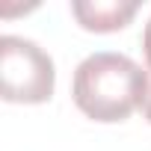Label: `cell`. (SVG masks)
<instances>
[{"instance_id": "2", "label": "cell", "mask_w": 151, "mask_h": 151, "mask_svg": "<svg viewBox=\"0 0 151 151\" xmlns=\"http://www.w3.org/2000/svg\"><path fill=\"white\" fill-rule=\"evenodd\" d=\"M56 86L47 50L21 36L0 39V98L9 104H45Z\"/></svg>"}, {"instance_id": "4", "label": "cell", "mask_w": 151, "mask_h": 151, "mask_svg": "<svg viewBox=\"0 0 151 151\" xmlns=\"http://www.w3.org/2000/svg\"><path fill=\"white\" fill-rule=\"evenodd\" d=\"M142 50H145V65H148V71H151V18H148L145 33H142Z\"/></svg>"}, {"instance_id": "5", "label": "cell", "mask_w": 151, "mask_h": 151, "mask_svg": "<svg viewBox=\"0 0 151 151\" xmlns=\"http://www.w3.org/2000/svg\"><path fill=\"white\" fill-rule=\"evenodd\" d=\"M145 119L151 122V89H148V101H145Z\"/></svg>"}, {"instance_id": "3", "label": "cell", "mask_w": 151, "mask_h": 151, "mask_svg": "<svg viewBox=\"0 0 151 151\" xmlns=\"http://www.w3.org/2000/svg\"><path fill=\"white\" fill-rule=\"evenodd\" d=\"M139 3L133 0H74L71 12L77 18V24L83 30L92 33H116L122 27H127L136 15Z\"/></svg>"}, {"instance_id": "1", "label": "cell", "mask_w": 151, "mask_h": 151, "mask_svg": "<svg viewBox=\"0 0 151 151\" xmlns=\"http://www.w3.org/2000/svg\"><path fill=\"white\" fill-rule=\"evenodd\" d=\"M148 74L124 53H89L71 80V98L77 110L101 124L124 122L148 101Z\"/></svg>"}]
</instances>
